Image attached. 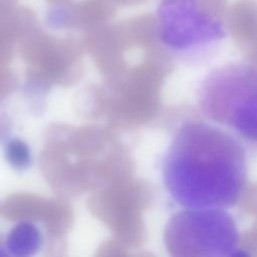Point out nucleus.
Returning a JSON list of instances; mask_svg holds the SVG:
<instances>
[{"label": "nucleus", "mask_w": 257, "mask_h": 257, "mask_svg": "<svg viewBox=\"0 0 257 257\" xmlns=\"http://www.w3.org/2000/svg\"><path fill=\"white\" fill-rule=\"evenodd\" d=\"M162 175L166 191L181 207L225 209L245 187V151L227 131L187 121L164 156Z\"/></svg>", "instance_id": "1"}, {"label": "nucleus", "mask_w": 257, "mask_h": 257, "mask_svg": "<svg viewBox=\"0 0 257 257\" xmlns=\"http://www.w3.org/2000/svg\"><path fill=\"white\" fill-rule=\"evenodd\" d=\"M199 104L211 120L257 143V69L247 64L216 68L204 79Z\"/></svg>", "instance_id": "2"}, {"label": "nucleus", "mask_w": 257, "mask_h": 257, "mask_svg": "<svg viewBox=\"0 0 257 257\" xmlns=\"http://www.w3.org/2000/svg\"><path fill=\"white\" fill-rule=\"evenodd\" d=\"M164 244L172 256H234L238 231L224 208H184L164 229Z\"/></svg>", "instance_id": "3"}, {"label": "nucleus", "mask_w": 257, "mask_h": 257, "mask_svg": "<svg viewBox=\"0 0 257 257\" xmlns=\"http://www.w3.org/2000/svg\"><path fill=\"white\" fill-rule=\"evenodd\" d=\"M217 10V0H165L158 10V35L180 51L212 45L225 36Z\"/></svg>", "instance_id": "4"}, {"label": "nucleus", "mask_w": 257, "mask_h": 257, "mask_svg": "<svg viewBox=\"0 0 257 257\" xmlns=\"http://www.w3.org/2000/svg\"><path fill=\"white\" fill-rule=\"evenodd\" d=\"M114 4L108 0H82L51 5L47 21L54 26L72 24H92L110 17Z\"/></svg>", "instance_id": "5"}, {"label": "nucleus", "mask_w": 257, "mask_h": 257, "mask_svg": "<svg viewBox=\"0 0 257 257\" xmlns=\"http://www.w3.org/2000/svg\"><path fill=\"white\" fill-rule=\"evenodd\" d=\"M40 241L38 230L31 224L23 223L10 232L5 249L13 255H27L39 247Z\"/></svg>", "instance_id": "6"}, {"label": "nucleus", "mask_w": 257, "mask_h": 257, "mask_svg": "<svg viewBox=\"0 0 257 257\" xmlns=\"http://www.w3.org/2000/svg\"><path fill=\"white\" fill-rule=\"evenodd\" d=\"M8 158L17 167H26L30 160L26 146L19 141H13L9 144Z\"/></svg>", "instance_id": "7"}, {"label": "nucleus", "mask_w": 257, "mask_h": 257, "mask_svg": "<svg viewBox=\"0 0 257 257\" xmlns=\"http://www.w3.org/2000/svg\"><path fill=\"white\" fill-rule=\"evenodd\" d=\"M17 0H0V10L2 14L12 11L16 5Z\"/></svg>", "instance_id": "8"}, {"label": "nucleus", "mask_w": 257, "mask_h": 257, "mask_svg": "<svg viewBox=\"0 0 257 257\" xmlns=\"http://www.w3.org/2000/svg\"><path fill=\"white\" fill-rule=\"evenodd\" d=\"M112 4H118L122 6H133V5H138L140 3H143L146 0H108Z\"/></svg>", "instance_id": "9"}, {"label": "nucleus", "mask_w": 257, "mask_h": 257, "mask_svg": "<svg viewBox=\"0 0 257 257\" xmlns=\"http://www.w3.org/2000/svg\"><path fill=\"white\" fill-rule=\"evenodd\" d=\"M47 2H49L51 5H54V4H60V3H65V2H68V1H71V0H46Z\"/></svg>", "instance_id": "10"}]
</instances>
